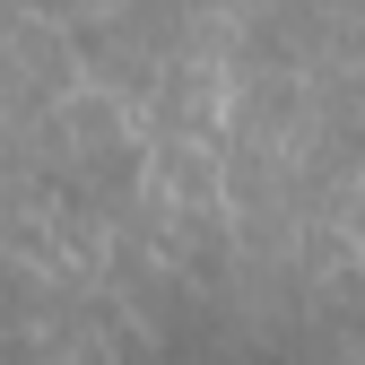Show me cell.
<instances>
[{"instance_id": "1", "label": "cell", "mask_w": 365, "mask_h": 365, "mask_svg": "<svg viewBox=\"0 0 365 365\" xmlns=\"http://www.w3.org/2000/svg\"><path fill=\"white\" fill-rule=\"evenodd\" d=\"M339 322H348V339H356V348H365V279H356V287H348V304H339Z\"/></svg>"}, {"instance_id": "2", "label": "cell", "mask_w": 365, "mask_h": 365, "mask_svg": "<svg viewBox=\"0 0 365 365\" xmlns=\"http://www.w3.org/2000/svg\"><path fill=\"white\" fill-rule=\"evenodd\" d=\"M0 365H26V356H9V348H0Z\"/></svg>"}]
</instances>
